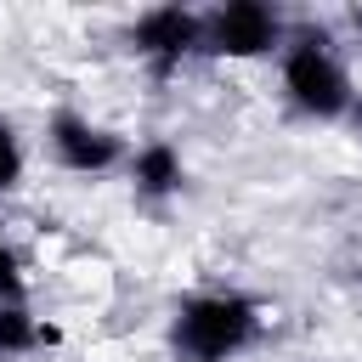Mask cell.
Instances as JSON below:
<instances>
[{
    "mask_svg": "<svg viewBox=\"0 0 362 362\" xmlns=\"http://www.w3.org/2000/svg\"><path fill=\"white\" fill-rule=\"evenodd\" d=\"M260 300L238 288H204L175 300L170 311V351L181 362H238L260 339Z\"/></svg>",
    "mask_w": 362,
    "mask_h": 362,
    "instance_id": "6da1fadb",
    "label": "cell"
},
{
    "mask_svg": "<svg viewBox=\"0 0 362 362\" xmlns=\"http://www.w3.org/2000/svg\"><path fill=\"white\" fill-rule=\"evenodd\" d=\"M277 79H283V102L300 119L328 124V119H351V107H356V85L322 28L288 34V45L277 51Z\"/></svg>",
    "mask_w": 362,
    "mask_h": 362,
    "instance_id": "7a4b0ae2",
    "label": "cell"
},
{
    "mask_svg": "<svg viewBox=\"0 0 362 362\" xmlns=\"http://www.w3.org/2000/svg\"><path fill=\"white\" fill-rule=\"evenodd\" d=\"M288 45L283 11L266 0H226L215 11H204V51L209 57H232V62H255Z\"/></svg>",
    "mask_w": 362,
    "mask_h": 362,
    "instance_id": "3957f363",
    "label": "cell"
},
{
    "mask_svg": "<svg viewBox=\"0 0 362 362\" xmlns=\"http://www.w3.org/2000/svg\"><path fill=\"white\" fill-rule=\"evenodd\" d=\"M45 147H51V158H57L68 175H107V170L130 164L124 136L107 130V124H96V119H85V113H74V107L51 113V124H45Z\"/></svg>",
    "mask_w": 362,
    "mask_h": 362,
    "instance_id": "277c9868",
    "label": "cell"
},
{
    "mask_svg": "<svg viewBox=\"0 0 362 362\" xmlns=\"http://www.w3.org/2000/svg\"><path fill=\"white\" fill-rule=\"evenodd\" d=\"M130 45H136V57H141L153 74H175L187 57L204 51V11L147 6V11L130 23Z\"/></svg>",
    "mask_w": 362,
    "mask_h": 362,
    "instance_id": "5b68a950",
    "label": "cell"
},
{
    "mask_svg": "<svg viewBox=\"0 0 362 362\" xmlns=\"http://www.w3.org/2000/svg\"><path fill=\"white\" fill-rule=\"evenodd\" d=\"M130 181H136V192L141 198H175L181 187H187V158H181V147L175 141H141L136 153H130Z\"/></svg>",
    "mask_w": 362,
    "mask_h": 362,
    "instance_id": "8992f818",
    "label": "cell"
},
{
    "mask_svg": "<svg viewBox=\"0 0 362 362\" xmlns=\"http://www.w3.org/2000/svg\"><path fill=\"white\" fill-rule=\"evenodd\" d=\"M57 339H62V328L34 317L28 300H6L0 305V356H28V351H45Z\"/></svg>",
    "mask_w": 362,
    "mask_h": 362,
    "instance_id": "52a82bcc",
    "label": "cell"
},
{
    "mask_svg": "<svg viewBox=\"0 0 362 362\" xmlns=\"http://www.w3.org/2000/svg\"><path fill=\"white\" fill-rule=\"evenodd\" d=\"M23 136H17V124L0 113V192H17L23 187Z\"/></svg>",
    "mask_w": 362,
    "mask_h": 362,
    "instance_id": "ba28073f",
    "label": "cell"
},
{
    "mask_svg": "<svg viewBox=\"0 0 362 362\" xmlns=\"http://www.w3.org/2000/svg\"><path fill=\"white\" fill-rule=\"evenodd\" d=\"M28 294V277H23V260H17V249L0 238V305L6 300H23Z\"/></svg>",
    "mask_w": 362,
    "mask_h": 362,
    "instance_id": "9c48e42d",
    "label": "cell"
},
{
    "mask_svg": "<svg viewBox=\"0 0 362 362\" xmlns=\"http://www.w3.org/2000/svg\"><path fill=\"white\" fill-rule=\"evenodd\" d=\"M351 119H356V124H362V96H356V107H351Z\"/></svg>",
    "mask_w": 362,
    "mask_h": 362,
    "instance_id": "30bf717a",
    "label": "cell"
},
{
    "mask_svg": "<svg viewBox=\"0 0 362 362\" xmlns=\"http://www.w3.org/2000/svg\"><path fill=\"white\" fill-rule=\"evenodd\" d=\"M356 28H362V11H356Z\"/></svg>",
    "mask_w": 362,
    "mask_h": 362,
    "instance_id": "8fae6325",
    "label": "cell"
}]
</instances>
